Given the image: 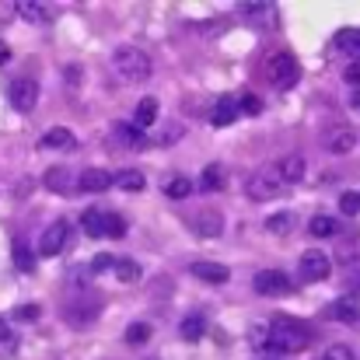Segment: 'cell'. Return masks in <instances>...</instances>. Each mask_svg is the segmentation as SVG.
Wrapping results in <instances>:
<instances>
[{"label":"cell","mask_w":360,"mask_h":360,"mask_svg":"<svg viewBox=\"0 0 360 360\" xmlns=\"http://www.w3.org/2000/svg\"><path fill=\"white\" fill-rule=\"evenodd\" d=\"M311 343V333L304 329V322L297 319H276L269 326V340H266V354H301Z\"/></svg>","instance_id":"cell-1"},{"label":"cell","mask_w":360,"mask_h":360,"mask_svg":"<svg viewBox=\"0 0 360 360\" xmlns=\"http://www.w3.org/2000/svg\"><path fill=\"white\" fill-rule=\"evenodd\" d=\"M150 70H154L150 56L143 49H136V46H120L112 53V74L120 77L122 84H140V81L150 77Z\"/></svg>","instance_id":"cell-2"},{"label":"cell","mask_w":360,"mask_h":360,"mask_svg":"<svg viewBox=\"0 0 360 360\" xmlns=\"http://www.w3.org/2000/svg\"><path fill=\"white\" fill-rule=\"evenodd\" d=\"M262 74H266V81H269L276 91H290V88L301 81V67H297V60H294L287 49L269 53L266 63H262Z\"/></svg>","instance_id":"cell-3"},{"label":"cell","mask_w":360,"mask_h":360,"mask_svg":"<svg viewBox=\"0 0 360 360\" xmlns=\"http://www.w3.org/2000/svg\"><path fill=\"white\" fill-rule=\"evenodd\" d=\"M283 175H280V168L276 165H266V168H259L252 179H248V196L252 200H259V203H266V200H276L280 193H283Z\"/></svg>","instance_id":"cell-4"},{"label":"cell","mask_w":360,"mask_h":360,"mask_svg":"<svg viewBox=\"0 0 360 360\" xmlns=\"http://www.w3.org/2000/svg\"><path fill=\"white\" fill-rule=\"evenodd\" d=\"M297 269H301V280H304V283H322V280H329L333 262H329V255H326L322 248H308V252H301Z\"/></svg>","instance_id":"cell-5"},{"label":"cell","mask_w":360,"mask_h":360,"mask_svg":"<svg viewBox=\"0 0 360 360\" xmlns=\"http://www.w3.org/2000/svg\"><path fill=\"white\" fill-rule=\"evenodd\" d=\"M252 287H255V294H262V297H276V294H290V290H294V280H290L283 269H262V273L252 276Z\"/></svg>","instance_id":"cell-6"},{"label":"cell","mask_w":360,"mask_h":360,"mask_svg":"<svg viewBox=\"0 0 360 360\" xmlns=\"http://www.w3.org/2000/svg\"><path fill=\"white\" fill-rule=\"evenodd\" d=\"M7 98L18 112H32L39 105V84L32 77H14L11 88H7Z\"/></svg>","instance_id":"cell-7"},{"label":"cell","mask_w":360,"mask_h":360,"mask_svg":"<svg viewBox=\"0 0 360 360\" xmlns=\"http://www.w3.org/2000/svg\"><path fill=\"white\" fill-rule=\"evenodd\" d=\"M67 238H70V224H67V221H53V224L42 231V238H39V255H46V259L60 255Z\"/></svg>","instance_id":"cell-8"},{"label":"cell","mask_w":360,"mask_h":360,"mask_svg":"<svg viewBox=\"0 0 360 360\" xmlns=\"http://www.w3.org/2000/svg\"><path fill=\"white\" fill-rule=\"evenodd\" d=\"M241 14H248V21L262 32H273L280 25V11L276 4H266V0H255V4H241Z\"/></svg>","instance_id":"cell-9"},{"label":"cell","mask_w":360,"mask_h":360,"mask_svg":"<svg viewBox=\"0 0 360 360\" xmlns=\"http://www.w3.org/2000/svg\"><path fill=\"white\" fill-rule=\"evenodd\" d=\"M189 228H193L200 238H217V235L224 231V217H221L217 210H196V214L189 217Z\"/></svg>","instance_id":"cell-10"},{"label":"cell","mask_w":360,"mask_h":360,"mask_svg":"<svg viewBox=\"0 0 360 360\" xmlns=\"http://www.w3.org/2000/svg\"><path fill=\"white\" fill-rule=\"evenodd\" d=\"M322 143H326L329 154H350V150L357 147V133H354L350 126H333V129L322 136Z\"/></svg>","instance_id":"cell-11"},{"label":"cell","mask_w":360,"mask_h":360,"mask_svg":"<svg viewBox=\"0 0 360 360\" xmlns=\"http://www.w3.org/2000/svg\"><path fill=\"white\" fill-rule=\"evenodd\" d=\"M109 140L116 143V147H126V150H133V147H143V129L136 126V122H116L112 126V133H109Z\"/></svg>","instance_id":"cell-12"},{"label":"cell","mask_w":360,"mask_h":360,"mask_svg":"<svg viewBox=\"0 0 360 360\" xmlns=\"http://www.w3.org/2000/svg\"><path fill=\"white\" fill-rule=\"evenodd\" d=\"M42 186H46L49 193H60V196H70V193H74V175H70V168H63V165H56V168H49V172L42 175Z\"/></svg>","instance_id":"cell-13"},{"label":"cell","mask_w":360,"mask_h":360,"mask_svg":"<svg viewBox=\"0 0 360 360\" xmlns=\"http://www.w3.org/2000/svg\"><path fill=\"white\" fill-rule=\"evenodd\" d=\"M77 186L88 189V193H105V189L116 186V175H109V172H102V168H84L81 179H77Z\"/></svg>","instance_id":"cell-14"},{"label":"cell","mask_w":360,"mask_h":360,"mask_svg":"<svg viewBox=\"0 0 360 360\" xmlns=\"http://www.w3.org/2000/svg\"><path fill=\"white\" fill-rule=\"evenodd\" d=\"M193 276H200V280H207V283H228V280H231V269L221 266V262L200 259V262H193Z\"/></svg>","instance_id":"cell-15"},{"label":"cell","mask_w":360,"mask_h":360,"mask_svg":"<svg viewBox=\"0 0 360 360\" xmlns=\"http://www.w3.org/2000/svg\"><path fill=\"white\" fill-rule=\"evenodd\" d=\"M228 186V168L221 165V161H210L207 168H203V175H200V189H207V193H221Z\"/></svg>","instance_id":"cell-16"},{"label":"cell","mask_w":360,"mask_h":360,"mask_svg":"<svg viewBox=\"0 0 360 360\" xmlns=\"http://www.w3.org/2000/svg\"><path fill=\"white\" fill-rule=\"evenodd\" d=\"M42 147H46V150H74L77 140H74V133H70L67 126H53V129H46Z\"/></svg>","instance_id":"cell-17"},{"label":"cell","mask_w":360,"mask_h":360,"mask_svg":"<svg viewBox=\"0 0 360 360\" xmlns=\"http://www.w3.org/2000/svg\"><path fill=\"white\" fill-rule=\"evenodd\" d=\"M238 116H241L238 98H221V102L214 105V112H210V122H214L217 129H224V126H231Z\"/></svg>","instance_id":"cell-18"},{"label":"cell","mask_w":360,"mask_h":360,"mask_svg":"<svg viewBox=\"0 0 360 360\" xmlns=\"http://www.w3.org/2000/svg\"><path fill=\"white\" fill-rule=\"evenodd\" d=\"M276 168H280L283 182H301V179H304V172H308V165H304V158H301V154H287V158H280V161H276Z\"/></svg>","instance_id":"cell-19"},{"label":"cell","mask_w":360,"mask_h":360,"mask_svg":"<svg viewBox=\"0 0 360 360\" xmlns=\"http://www.w3.org/2000/svg\"><path fill=\"white\" fill-rule=\"evenodd\" d=\"M329 315H333V319H340L343 326H360V304H357V297H343V301H336V304L329 308Z\"/></svg>","instance_id":"cell-20"},{"label":"cell","mask_w":360,"mask_h":360,"mask_svg":"<svg viewBox=\"0 0 360 360\" xmlns=\"http://www.w3.org/2000/svg\"><path fill=\"white\" fill-rule=\"evenodd\" d=\"M336 49L360 60V28H340L336 32Z\"/></svg>","instance_id":"cell-21"},{"label":"cell","mask_w":360,"mask_h":360,"mask_svg":"<svg viewBox=\"0 0 360 360\" xmlns=\"http://www.w3.org/2000/svg\"><path fill=\"white\" fill-rule=\"evenodd\" d=\"M179 333H182V340H189V343H196V340H203L207 336V319L203 315H186L182 319V326H179Z\"/></svg>","instance_id":"cell-22"},{"label":"cell","mask_w":360,"mask_h":360,"mask_svg":"<svg viewBox=\"0 0 360 360\" xmlns=\"http://www.w3.org/2000/svg\"><path fill=\"white\" fill-rule=\"evenodd\" d=\"M81 228H84L91 238H102V235H105V210H95V207L84 210V214H81Z\"/></svg>","instance_id":"cell-23"},{"label":"cell","mask_w":360,"mask_h":360,"mask_svg":"<svg viewBox=\"0 0 360 360\" xmlns=\"http://www.w3.org/2000/svg\"><path fill=\"white\" fill-rule=\"evenodd\" d=\"M116 186L126 189V193H140V189L147 186V179H143V172H136V168H122V172H116Z\"/></svg>","instance_id":"cell-24"},{"label":"cell","mask_w":360,"mask_h":360,"mask_svg":"<svg viewBox=\"0 0 360 360\" xmlns=\"http://www.w3.org/2000/svg\"><path fill=\"white\" fill-rule=\"evenodd\" d=\"M193 189H196V186H193L186 175H172V179L165 182V196H168V200H186Z\"/></svg>","instance_id":"cell-25"},{"label":"cell","mask_w":360,"mask_h":360,"mask_svg":"<svg viewBox=\"0 0 360 360\" xmlns=\"http://www.w3.org/2000/svg\"><path fill=\"white\" fill-rule=\"evenodd\" d=\"M14 11H18L25 21H49V11H46L42 4H35V0H18Z\"/></svg>","instance_id":"cell-26"},{"label":"cell","mask_w":360,"mask_h":360,"mask_svg":"<svg viewBox=\"0 0 360 360\" xmlns=\"http://www.w3.org/2000/svg\"><path fill=\"white\" fill-rule=\"evenodd\" d=\"M11 255H14V266H18V273H32V269H35V255H32V248H28L25 241H14Z\"/></svg>","instance_id":"cell-27"},{"label":"cell","mask_w":360,"mask_h":360,"mask_svg":"<svg viewBox=\"0 0 360 360\" xmlns=\"http://www.w3.org/2000/svg\"><path fill=\"white\" fill-rule=\"evenodd\" d=\"M154 120H158V98H143V102L136 105V116H133V122H136L140 129H147Z\"/></svg>","instance_id":"cell-28"},{"label":"cell","mask_w":360,"mask_h":360,"mask_svg":"<svg viewBox=\"0 0 360 360\" xmlns=\"http://www.w3.org/2000/svg\"><path fill=\"white\" fill-rule=\"evenodd\" d=\"M290 228H294V214H273L269 221H266V231L269 235H290Z\"/></svg>","instance_id":"cell-29"},{"label":"cell","mask_w":360,"mask_h":360,"mask_svg":"<svg viewBox=\"0 0 360 360\" xmlns=\"http://www.w3.org/2000/svg\"><path fill=\"white\" fill-rule=\"evenodd\" d=\"M308 231H311L315 238H333V235L340 231V224H336L333 217H311V224H308Z\"/></svg>","instance_id":"cell-30"},{"label":"cell","mask_w":360,"mask_h":360,"mask_svg":"<svg viewBox=\"0 0 360 360\" xmlns=\"http://www.w3.org/2000/svg\"><path fill=\"white\" fill-rule=\"evenodd\" d=\"M116 280L136 283V280H140V266H136L133 259H116Z\"/></svg>","instance_id":"cell-31"},{"label":"cell","mask_w":360,"mask_h":360,"mask_svg":"<svg viewBox=\"0 0 360 360\" xmlns=\"http://www.w3.org/2000/svg\"><path fill=\"white\" fill-rule=\"evenodd\" d=\"M150 340V326L147 322H133L129 329H126V343L129 347H140V343H147Z\"/></svg>","instance_id":"cell-32"},{"label":"cell","mask_w":360,"mask_h":360,"mask_svg":"<svg viewBox=\"0 0 360 360\" xmlns=\"http://www.w3.org/2000/svg\"><path fill=\"white\" fill-rule=\"evenodd\" d=\"M238 109L245 116H259V112H262V98H259V95H241Z\"/></svg>","instance_id":"cell-33"},{"label":"cell","mask_w":360,"mask_h":360,"mask_svg":"<svg viewBox=\"0 0 360 360\" xmlns=\"http://www.w3.org/2000/svg\"><path fill=\"white\" fill-rule=\"evenodd\" d=\"M340 210H343L347 217H357L360 214V196L357 193H343V196H340Z\"/></svg>","instance_id":"cell-34"},{"label":"cell","mask_w":360,"mask_h":360,"mask_svg":"<svg viewBox=\"0 0 360 360\" xmlns=\"http://www.w3.org/2000/svg\"><path fill=\"white\" fill-rule=\"evenodd\" d=\"M91 276H95L91 266H74V269H70V287H84Z\"/></svg>","instance_id":"cell-35"},{"label":"cell","mask_w":360,"mask_h":360,"mask_svg":"<svg viewBox=\"0 0 360 360\" xmlns=\"http://www.w3.org/2000/svg\"><path fill=\"white\" fill-rule=\"evenodd\" d=\"M105 235H112V238L126 235V221H122L120 214H105Z\"/></svg>","instance_id":"cell-36"},{"label":"cell","mask_w":360,"mask_h":360,"mask_svg":"<svg viewBox=\"0 0 360 360\" xmlns=\"http://www.w3.org/2000/svg\"><path fill=\"white\" fill-rule=\"evenodd\" d=\"M39 315H42L39 304H18V308H14V319H18V322H32V319H39Z\"/></svg>","instance_id":"cell-37"},{"label":"cell","mask_w":360,"mask_h":360,"mask_svg":"<svg viewBox=\"0 0 360 360\" xmlns=\"http://www.w3.org/2000/svg\"><path fill=\"white\" fill-rule=\"evenodd\" d=\"M91 269H95V273H105V269H116V259H112L109 252H98V255L91 259Z\"/></svg>","instance_id":"cell-38"},{"label":"cell","mask_w":360,"mask_h":360,"mask_svg":"<svg viewBox=\"0 0 360 360\" xmlns=\"http://www.w3.org/2000/svg\"><path fill=\"white\" fill-rule=\"evenodd\" d=\"M322 360H357V357H354L350 347H329V350L322 354Z\"/></svg>","instance_id":"cell-39"},{"label":"cell","mask_w":360,"mask_h":360,"mask_svg":"<svg viewBox=\"0 0 360 360\" xmlns=\"http://www.w3.org/2000/svg\"><path fill=\"white\" fill-rule=\"evenodd\" d=\"M343 77H347V84H350V88H357V91H360V63H350Z\"/></svg>","instance_id":"cell-40"},{"label":"cell","mask_w":360,"mask_h":360,"mask_svg":"<svg viewBox=\"0 0 360 360\" xmlns=\"http://www.w3.org/2000/svg\"><path fill=\"white\" fill-rule=\"evenodd\" d=\"M350 290H354V297H360V269H354V276H350Z\"/></svg>","instance_id":"cell-41"},{"label":"cell","mask_w":360,"mask_h":360,"mask_svg":"<svg viewBox=\"0 0 360 360\" xmlns=\"http://www.w3.org/2000/svg\"><path fill=\"white\" fill-rule=\"evenodd\" d=\"M0 343H11V329H7V322H4V315H0Z\"/></svg>","instance_id":"cell-42"},{"label":"cell","mask_w":360,"mask_h":360,"mask_svg":"<svg viewBox=\"0 0 360 360\" xmlns=\"http://www.w3.org/2000/svg\"><path fill=\"white\" fill-rule=\"evenodd\" d=\"M77 74H81L77 67H67V81H70V84H77Z\"/></svg>","instance_id":"cell-43"},{"label":"cell","mask_w":360,"mask_h":360,"mask_svg":"<svg viewBox=\"0 0 360 360\" xmlns=\"http://www.w3.org/2000/svg\"><path fill=\"white\" fill-rule=\"evenodd\" d=\"M7 60H11V49H7V46L0 42V63H7Z\"/></svg>","instance_id":"cell-44"},{"label":"cell","mask_w":360,"mask_h":360,"mask_svg":"<svg viewBox=\"0 0 360 360\" xmlns=\"http://www.w3.org/2000/svg\"><path fill=\"white\" fill-rule=\"evenodd\" d=\"M354 105H357V109H360V91H357V95H354Z\"/></svg>","instance_id":"cell-45"}]
</instances>
